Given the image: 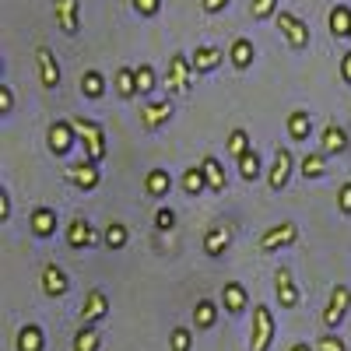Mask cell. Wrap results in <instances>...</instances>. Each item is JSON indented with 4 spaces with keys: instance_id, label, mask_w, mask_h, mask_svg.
I'll return each mask as SVG.
<instances>
[{
    "instance_id": "6da1fadb",
    "label": "cell",
    "mask_w": 351,
    "mask_h": 351,
    "mask_svg": "<svg viewBox=\"0 0 351 351\" xmlns=\"http://www.w3.org/2000/svg\"><path fill=\"white\" fill-rule=\"evenodd\" d=\"M71 123H74V130H77V137L84 144V158L99 165L106 158V130L95 120H84V116H74Z\"/></svg>"
},
{
    "instance_id": "7a4b0ae2",
    "label": "cell",
    "mask_w": 351,
    "mask_h": 351,
    "mask_svg": "<svg viewBox=\"0 0 351 351\" xmlns=\"http://www.w3.org/2000/svg\"><path fill=\"white\" fill-rule=\"evenodd\" d=\"M190 77H193V64L186 53H172L169 56V71H165V88L172 95H186L190 92Z\"/></svg>"
},
{
    "instance_id": "3957f363",
    "label": "cell",
    "mask_w": 351,
    "mask_h": 351,
    "mask_svg": "<svg viewBox=\"0 0 351 351\" xmlns=\"http://www.w3.org/2000/svg\"><path fill=\"white\" fill-rule=\"evenodd\" d=\"M295 239H299V225H295V221H281V225H271V228L256 239V250H260V253H278V250L291 246Z\"/></svg>"
},
{
    "instance_id": "277c9868",
    "label": "cell",
    "mask_w": 351,
    "mask_h": 351,
    "mask_svg": "<svg viewBox=\"0 0 351 351\" xmlns=\"http://www.w3.org/2000/svg\"><path fill=\"white\" fill-rule=\"evenodd\" d=\"M271 341H274V316H271V309L263 306V302H256V306H253V334H250V348H253V351H267Z\"/></svg>"
},
{
    "instance_id": "5b68a950",
    "label": "cell",
    "mask_w": 351,
    "mask_h": 351,
    "mask_svg": "<svg viewBox=\"0 0 351 351\" xmlns=\"http://www.w3.org/2000/svg\"><path fill=\"white\" fill-rule=\"evenodd\" d=\"M278 28H281V36L288 39L291 49H306L309 46V25L299 18V14H291V11H278Z\"/></svg>"
},
{
    "instance_id": "8992f818",
    "label": "cell",
    "mask_w": 351,
    "mask_h": 351,
    "mask_svg": "<svg viewBox=\"0 0 351 351\" xmlns=\"http://www.w3.org/2000/svg\"><path fill=\"white\" fill-rule=\"evenodd\" d=\"M348 306H351V288H348V285H337V288L330 291L327 309H324V327H327V330H337V327H341V319L348 316Z\"/></svg>"
},
{
    "instance_id": "52a82bcc",
    "label": "cell",
    "mask_w": 351,
    "mask_h": 351,
    "mask_svg": "<svg viewBox=\"0 0 351 351\" xmlns=\"http://www.w3.org/2000/svg\"><path fill=\"white\" fill-rule=\"evenodd\" d=\"M74 137H77V130H74L71 120H56V123L46 130V144H49V152H53L56 158L67 155V152L74 148Z\"/></svg>"
},
{
    "instance_id": "ba28073f",
    "label": "cell",
    "mask_w": 351,
    "mask_h": 351,
    "mask_svg": "<svg viewBox=\"0 0 351 351\" xmlns=\"http://www.w3.org/2000/svg\"><path fill=\"white\" fill-rule=\"evenodd\" d=\"M106 316H109L106 291L102 288H92V291H88V299H84V306H81V327H95V324H102Z\"/></svg>"
},
{
    "instance_id": "9c48e42d",
    "label": "cell",
    "mask_w": 351,
    "mask_h": 351,
    "mask_svg": "<svg viewBox=\"0 0 351 351\" xmlns=\"http://www.w3.org/2000/svg\"><path fill=\"white\" fill-rule=\"evenodd\" d=\"M53 14H56V25H60L64 36H77V28H81V0H56Z\"/></svg>"
},
{
    "instance_id": "30bf717a",
    "label": "cell",
    "mask_w": 351,
    "mask_h": 351,
    "mask_svg": "<svg viewBox=\"0 0 351 351\" xmlns=\"http://www.w3.org/2000/svg\"><path fill=\"white\" fill-rule=\"evenodd\" d=\"M67 180L77 186V190H95L99 183H102V176H99V165L95 162H88V158H81V162H74V165H67Z\"/></svg>"
},
{
    "instance_id": "8fae6325",
    "label": "cell",
    "mask_w": 351,
    "mask_h": 351,
    "mask_svg": "<svg viewBox=\"0 0 351 351\" xmlns=\"http://www.w3.org/2000/svg\"><path fill=\"white\" fill-rule=\"evenodd\" d=\"M274 295H278L281 309H295V306H299V288H295V278H291V271L285 267V263L274 271Z\"/></svg>"
},
{
    "instance_id": "7c38bea8",
    "label": "cell",
    "mask_w": 351,
    "mask_h": 351,
    "mask_svg": "<svg viewBox=\"0 0 351 351\" xmlns=\"http://www.w3.org/2000/svg\"><path fill=\"white\" fill-rule=\"evenodd\" d=\"M36 64L43 88H60V64H56V53L49 46H36Z\"/></svg>"
},
{
    "instance_id": "4fadbf2b",
    "label": "cell",
    "mask_w": 351,
    "mask_h": 351,
    "mask_svg": "<svg viewBox=\"0 0 351 351\" xmlns=\"http://www.w3.org/2000/svg\"><path fill=\"white\" fill-rule=\"evenodd\" d=\"M291 165H295L291 152H288V148H278V152H274V165H271V172H267V186H271V190H285V186H288Z\"/></svg>"
},
{
    "instance_id": "5bb4252c",
    "label": "cell",
    "mask_w": 351,
    "mask_h": 351,
    "mask_svg": "<svg viewBox=\"0 0 351 351\" xmlns=\"http://www.w3.org/2000/svg\"><path fill=\"white\" fill-rule=\"evenodd\" d=\"M95 243H99V236H95L92 221H88V218H71V225H67V246L71 250H88Z\"/></svg>"
},
{
    "instance_id": "9a60e30c",
    "label": "cell",
    "mask_w": 351,
    "mask_h": 351,
    "mask_svg": "<svg viewBox=\"0 0 351 351\" xmlns=\"http://www.w3.org/2000/svg\"><path fill=\"white\" fill-rule=\"evenodd\" d=\"M190 64H193V74H211V71H218V64H225V49H218V46H197L190 53Z\"/></svg>"
},
{
    "instance_id": "2e32d148",
    "label": "cell",
    "mask_w": 351,
    "mask_h": 351,
    "mask_svg": "<svg viewBox=\"0 0 351 351\" xmlns=\"http://www.w3.org/2000/svg\"><path fill=\"white\" fill-rule=\"evenodd\" d=\"M172 120V102L162 99V102H144L141 106V123L148 127V130H158Z\"/></svg>"
},
{
    "instance_id": "e0dca14e",
    "label": "cell",
    "mask_w": 351,
    "mask_h": 351,
    "mask_svg": "<svg viewBox=\"0 0 351 351\" xmlns=\"http://www.w3.org/2000/svg\"><path fill=\"white\" fill-rule=\"evenodd\" d=\"M67 288H71L67 274L56 267V263H46V267H43V291H46V295L60 299V295H67Z\"/></svg>"
},
{
    "instance_id": "ac0fdd59",
    "label": "cell",
    "mask_w": 351,
    "mask_h": 351,
    "mask_svg": "<svg viewBox=\"0 0 351 351\" xmlns=\"http://www.w3.org/2000/svg\"><path fill=\"white\" fill-rule=\"evenodd\" d=\"M28 225H32V236L36 239H49L53 232H56V211L43 204V208H36L32 215H28Z\"/></svg>"
},
{
    "instance_id": "d6986e66",
    "label": "cell",
    "mask_w": 351,
    "mask_h": 351,
    "mask_svg": "<svg viewBox=\"0 0 351 351\" xmlns=\"http://www.w3.org/2000/svg\"><path fill=\"white\" fill-rule=\"evenodd\" d=\"M221 306H225V313H232V316H239L246 306H250V295H246V288L239 285V281H228L225 288H221Z\"/></svg>"
},
{
    "instance_id": "ffe728a7",
    "label": "cell",
    "mask_w": 351,
    "mask_h": 351,
    "mask_svg": "<svg viewBox=\"0 0 351 351\" xmlns=\"http://www.w3.org/2000/svg\"><path fill=\"white\" fill-rule=\"evenodd\" d=\"M309 134H313V116L306 109H291L288 112V137L295 144H302V141H309Z\"/></svg>"
},
{
    "instance_id": "44dd1931",
    "label": "cell",
    "mask_w": 351,
    "mask_h": 351,
    "mask_svg": "<svg viewBox=\"0 0 351 351\" xmlns=\"http://www.w3.org/2000/svg\"><path fill=\"white\" fill-rule=\"evenodd\" d=\"M169 190H172V176L165 169H152L148 176H144V193H148L152 200L169 197Z\"/></svg>"
},
{
    "instance_id": "7402d4cb",
    "label": "cell",
    "mask_w": 351,
    "mask_h": 351,
    "mask_svg": "<svg viewBox=\"0 0 351 351\" xmlns=\"http://www.w3.org/2000/svg\"><path fill=\"white\" fill-rule=\"evenodd\" d=\"M344 148H348V134H344V127L327 123V127H324V137H319V152H324V155H341Z\"/></svg>"
},
{
    "instance_id": "603a6c76",
    "label": "cell",
    "mask_w": 351,
    "mask_h": 351,
    "mask_svg": "<svg viewBox=\"0 0 351 351\" xmlns=\"http://www.w3.org/2000/svg\"><path fill=\"white\" fill-rule=\"evenodd\" d=\"M253 56H256V49H253V43L246 36H239L236 43L228 46V60H232V67H236V71H246L253 64Z\"/></svg>"
},
{
    "instance_id": "cb8c5ba5",
    "label": "cell",
    "mask_w": 351,
    "mask_h": 351,
    "mask_svg": "<svg viewBox=\"0 0 351 351\" xmlns=\"http://www.w3.org/2000/svg\"><path fill=\"white\" fill-rule=\"evenodd\" d=\"M200 169H204V180H208V190L211 193H225V169H221V162L215 155H204Z\"/></svg>"
},
{
    "instance_id": "d4e9b609",
    "label": "cell",
    "mask_w": 351,
    "mask_h": 351,
    "mask_svg": "<svg viewBox=\"0 0 351 351\" xmlns=\"http://www.w3.org/2000/svg\"><path fill=\"white\" fill-rule=\"evenodd\" d=\"M18 351H43L46 348V337H43V327L39 324H25L21 330H18Z\"/></svg>"
},
{
    "instance_id": "484cf974",
    "label": "cell",
    "mask_w": 351,
    "mask_h": 351,
    "mask_svg": "<svg viewBox=\"0 0 351 351\" xmlns=\"http://www.w3.org/2000/svg\"><path fill=\"white\" fill-rule=\"evenodd\" d=\"M228 246H232V228L228 225L225 228H211L208 236H204V253L208 256H221Z\"/></svg>"
},
{
    "instance_id": "4316f807",
    "label": "cell",
    "mask_w": 351,
    "mask_h": 351,
    "mask_svg": "<svg viewBox=\"0 0 351 351\" xmlns=\"http://www.w3.org/2000/svg\"><path fill=\"white\" fill-rule=\"evenodd\" d=\"M327 25H330V32H334L337 39H348V36H351V8H348V4H337V8H330V18H327Z\"/></svg>"
},
{
    "instance_id": "83f0119b",
    "label": "cell",
    "mask_w": 351,
    "mask_h": 351,
    "mask_svg": "<svg viewBox=\"0 0 351 351\" xmlns=\"http://www.w3.org/2000/svg\"><path fill=\"white\" fill-rule=\"evenodd\" d=\"M112 81H116V95L120 99H134L137 95V67H120Z\"/></svg>"
},
{
    "instance_id": "f1b7e54d",
    "label": "cell",
    "mask_w": 351,
    "mask_h": 351,
    "mask_svg": "<svg viewBox=\"0 0 351 351\" xmlns=\"http://www.w3.org/2000/svg\"><path fill=\"white\" fill-rule=\"evenodd\" d=\"M215 319H218V306H215L211 299H200V302L193 306V324H197V330H211Z\"/></svg>"
},
{
    "instance_id": "f546056e",
    "label": "cell",
    "mask_w": 351,
    "mask_h": 351,
    "mask_svg": "<svg viewBox=\"0 0 351 351\" xmlns=\"http://www.w3.org/2000/svg\"><path fill=\"white\" fill-rule=\"evenodd\" d=\"M81 95L84 99H102L106 95V77L99 71H84L81 74Z\"/></svg>"
},
{
    "instance_id": "4dcf8cb0",
    "label": "cell",
    "mask_w": 351,
    "mask_h": 351,
    "mask_svg": "<svg viewBox=\"0 0 351 351\" xmlns=\"http://www.w3.org/2000/svg\"><path fill=\"white\" fill-rule=\"evenodd\" d=\"M324 172H327V155L324 152H309L302 158V176L306 180H324Z\"/></svg>"
},
{
    "instance_id": "1f68e13d",
    "label": "cell",
    "mask_w": 351,
    "mask_h": 351,
    "mask_svg": "<svg viewBox=\"0 0 351 351\" xmlns=\"http://www.w3.org/2000/svg\"><path fill=\"white\" fill-rule=\"evenodd\" d=\"M250 148H253V144H250V134H246L243 127H236V130L228 134V144H225V152H228L232 158H236V162H239V158H243V155H246Z\"/></svg>"
},
{
    "instance_id": "d6a6232c",
    "label": "cell",
    "mask_w": 351,
    "mask_h": 351,
    "mask_svg": "<svg viewBox=\"0 0 351 351\" xmlns=\"http://www.w3.org/2000/svg\"><path fill=\"white\" fill-rule=\"evenodd\" d=\"M102 243H106L109 250H123V246L130 243V232H127V225H123V221H109V228H106Z\"/></svg>"
},
{
    "instance_id": "836d02e7",
    "label": "cell",
    "mask_w": 351,
    "mask_h": 351,
    "mask_svg": "<svg viewBox=\"0 0 351 351\" xmlns=\"http://www.w3.org/2000/svg\"><path fill=\"white\" fill-rule=\"evenodd\" d=\"M183 190H186L190 197H200L204 190H208V180H204V169H200V165H190V169L183 172Z\"/></svg>"
},
{
    "instance_id": "e575fe53",
    "label": "cell",
    "mask_w": 351,
    "mask_h": 351,
    "mask_svg": "<svg viewBox=\"0 0 351 351\" xmlns=\"http://www.w3.org/2000/svg\"><path fill=\"white\" fill-rule=\"evenodd\" d=\"M236 165H239V176H243L246 183H253L256 176H260V155H256L253 148H250V152H246V155H243V158H239Z\"/></svg>"
},
{
    "instance_id": "d590c367",
    "label": "cell",
    "mask_w": 351,
    "mask_h": 351,
    "mask_svg": "<svg viewBox=\"0 0 351 351\" xmlns=\"http://www.w3.org/2000/svg\"><path fill=\"white\" fill-rule=\"evenodd\" d=\"M74 351H99V330L95 327H81L74 334Z\"/></svg>"
},
{
    "instance_id": "8d00e7d4",
    "label": "cell",
    "mask_w": 351,
    "mask_h": 351,
    "mask_svg": "<svg viewBox=\"0 0 351 351\" xmlns=\"http://www.w3.org/2000/svg\"><path fill=\"white\" fill-rule=\"evenodd\" d=\"M152 92H155V67L141 64L137 67V95H152Z\"/></svg>"
},
{
    "instance_id": "74e56055",
    "label": "cell",
    "mask_w": 351,
    "mask_h": 351,
    "mask_svg": "<svg viewBox=\"0 0 351 351\" xmlns=\"http://www.w3.org/2000/svg\"><path fill=\"white\" fill-rule=\"evenodd\" d=\"M169 348H172V351H190V348H193V334H190V327H172V334H169Z\"/></svg>"
},
{
    "instance_id": "f35d334b",
    "label": "cell",
    "mask_w": 351,
    "mask_h": 351,
    "mask_svg": "<svg viewBox=\"0 0 351 351\" xmlns=\"http://www.w3.org/2000/svg\"><path fill=\"white\" fill-rule=\"evenodd\" d=\"M253 18L256 21H267V18H278V0H253L250 4Z\"/></svg>"
},
{
    "instance_id": "ab89813d",
    "label": "cell",
    "mask_w": 351,
    "mask_h": 351,
    "mask_svg": "<svg viewBox=\"0 0 351 351\" xmlns=\"http://www.w3.org/2000/svg\"><path fill=\"white\" fill-rule=\"evenodd\" d=\"M155 228L158 232H172L176 228V211L169 208V204H162V208L155 211Z\"/></svg>"
},
{
    "instance_id": "60d3db41",
    "label": "cell",
    "mask_w": 351,
    "mask_h": 351,
    "mask_svg": "<svg viewBox=\"0 0 351 351\" xmlns=\"http://www.w3.org/2000/svg\"><path fill=\"white\" fill-rule=\"evenodd\" d=\"M316 351H348V344L337 334H324V337H316Z\"/></svg>"
},
{
    "instance_id": "b9f144b4",
    "label": "cell",
    "mask_w": 351,
    "mask_h": 351,
    "mask_svg": "<svg viewBox=\"0 0 351 351\" xmlns=\"http://www.w3.org/2000/svg\"><path fill=\"white\" fill-rule=\"evenodd\" d=\"M134 11H137L141 18H155V14L162 11V0H134Z\"/></svg>"
},
{
    "instance_id": "7bdbcfd3",
    "label": "cell",
    "mask_w": 351,
    "mask_h": 351,
    "mask_svg": "<svg viewBox=\"0 0 351 351\" xmlns=\"http://www.w3.org/2000/svg\"><path fill=\"white\" fill-rule=\"evenodd\" d=\"M14 109V92H11V84H0V112H11Z\"/></svg>"
},
{
    "instance_id": "ee69618b",
    "label": "cell",
    "mask_w": 351,
    "mask_h": 351,
    "mask_svg": "<svg viewBox=\"0 0 351 351\" xmlns=\"http://www.w3.org/2000/svg\"><path fill=\"white\" fill-rule=\"evenodd\" d=\"M337 208H341V215H351V183L341 186V193H337Z\"/></svg>"
},
{
    "instance_id": "f6af8a7d",
    "label": "cell",
    "mask_w": 351,
    "mask_h": 351,
    "mask_svg": "<svg viewBox=\"0 0 351 351\" xmlns=\"http://www.w3.org/2000/svg\"><path fill=\"white\" fill-rule=\"evenodd\" d=\"M11 218V193L8 186H0V221H8Z\"/></svg>"
},
{
    "instance_id": "bcb514c9",
    "label": "cell",
    "mask_w": 351,
    "mask_h": 351,
    "mask_svg": "<svg viewBox=\"0 0 351 351\" xmlns=\"http://www.w3.org/2000/svg\"><path fill=\"white\" fill-rule=\"evenodd\" d=\"M200 8H204V14H218L228 8V0H200Z\"/></svg>"
},
{
    "instance_id": "7dc6e473",
    "label": "cell",
    "mask_w": 351,
    "mask_h": 351,
    "mask_svg": "<svg viewBox=\"0 0 351 351\" xmlns=\"http://www.w3.org/2000/svg\"><path fill=\"white\" fill-rule=\"evenodd\" d=\"M341 77H344V81L351 84V49H348V53L341 56Z\"/></svg>"
},
{
    "instance_id": "c3c4849f",
    "label": "cell",
    "mask_w": 351,
    "mask_h": 351,
    "mask_svg": "<svg viewBox=\"0 0 351 351\" xmlns=\"http://www.w3.org/2000/svg\"><path fill=\"white\" fill-rule=\"evenodd\" d=\"M291 351H313L309 344H291Z\"/></svg>"
},
{
    "instance_id": "681fc988",
    "label": "cell",
    "mask_w": 351,
    "mask_h": 351,
    "mask_svg": "<svg viewBox=\"0 0 351 351\" xmlns=\"http://www.w3.org/2000/svg\"><path fill=\"white\" fill-rule=\"evenodd\" d=\"M348 39H351V36H348Z\"/></svg>"
}]
</instances>
